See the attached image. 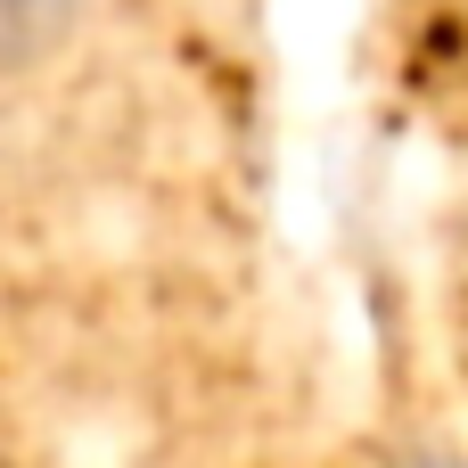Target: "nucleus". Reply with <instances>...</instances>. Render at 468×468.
<instances>
[{"label":"nucleus","instance_id":"nucleus-1","mask_svg":"<svg viewBox=\"0 0 468 468\" xmlns=\"http://www.w3.org/2000/svg\"><path fill=\"white\" fill-rule=\"evenodd\" d=\"M74 8L82 0H0V25H8V58L16 66H33L66 25H74Z\"/></svg>","mask_w":468,"mask_h":468}]
</instances>
